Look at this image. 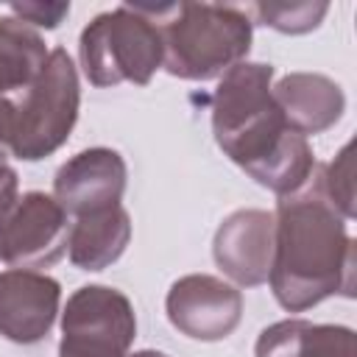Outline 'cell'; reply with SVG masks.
<instances>
[{
    "label": "cell",
    "mask_w": 357,
    "mask_h": 357,
    "mask_svg": "<svg viewBox=\"0 0 357 357\" xmlns=\"http://www.w3.org/2000/svg\"><path fill=\"white\" fill-rule=\"evenodd\" d=\"M162 31V67L184 81H212L245 61L254 22L223 3H139Z\"/></svg>",
    "instance_id": "cell-3"
},
{
    "label": "cell",
    "mask_w": 357,
    "mask_h": 357,
    "mask_svg": "<svg viewBox=\"0 0 357 357\" xmlns=\"http://www.w3.org/2000/svg\"><path fill=\"white\" fill-rule=\"evenodd\" d=\"M354 268L346 218L315 184L276 201L268 282L282 310L304 312L329 296L351 298Z\"/></svg>",
    "instance_id": "cell-2"
},
{
    "label": "cell",
    "mask_w": 357,
    "mask_h": 357,
    "mask_svg": "<svg viewBox=\"0 0 357 357\" xmlns=\"http://www.w3.org/2000/svg\"><path fill=\"white\" fill-rule=\"evenodd\" d=\"M215 265L240 287L268 282L273 259V215L265 209H237L215 231Z\"/></svg>",
    "instance_id": "cell-10"
},
{
    "label": "cell",
    "mask_w": 357,
    "mask_h": 357,
    "mask_svg": "<svg viewBox=\"0 0 357 357\" xmlns=\"http://www.w3.org/2000/svg\"><path fill=\"white\" fill-rule=\"evenodd\" d=\"M81 109L78 73L64 47H53L28 98L17 106L11 153L22 162H39L56 153L73 134Z\"/></svg>",
    "instance_id": "cell-5"
},
{
    "label": "cell",
    "mask_w": 357,
    "mask_h": 357,
    "mask_svg": "<svg viewBox=\"0 0 357 357\" xmlns=\"http://www.w3.org/2000/svg\"><path fill=\"white\" fill-rule=\"evenodd\" d=\"M167 321L192 340H223L243 318V296L234 284L209 276L187 273L176 279L165 298Z\"/></svg>",
    "instance_id": "cell-8"
},
{
    "label": "cell",
    "mask_w": 357,
    "mask_h": 357,
    "mask_svg": "<svg viewBox=\"0 0 357 357\" xmlns=\"http://www.w3.org/2000/svg\"><path fill=\"white\" fill-rule=\"evenodd\" d=\"M128 167L112 148H86L70 156L53 176V198L67 215H84L120 204Z\"/></svg>",
    "instance_id": "cell-11"
},
{
    "label": "cell",
    "mask_w": 357,
    "mask_h": 357,
    "mask_svg": "<svg viewBox=\"0 0 357 357\" xmlns=\"http://www.w3.org/2000/svg\"><path fill=\"white\" fill-rule=\"evenodd\" d=\"M131 240V218L123 204L84 212L70 223L67 254L81 271H103L114 265Z\"/></svg>",
    "instance_id": "cell-14"
},
{
    "label": "cell",
    "mask_w": 357,
    "mask_h": 357,
    "mask_svg": "<svg viewBox=\"0 0 357 357\" xmlns=\"http://www.w3.org/2000/svg\"><path fill=\"white\" fill-rule=\"evenodd\" d=\"M11 11L20 22L25 25H36V28H56L67 14H70V3H42V0H22V3H11Z\"/></svg>",
    "instance_id": "cell-18"
},
{
    "label": "cell",
    "mask_w": 357,
    "mask_h": 357,
    "mask_svg": "<svg viewBox=\"0 0 357 357\" xmlns=\"http://www.w3.org/2000/svg\"><path fill=\"white\" fill-rule=\"evenodd\" d=\"M137 335L134 304L109 284L78 287L61 312L59 357H128Z\"/></svg>",
    "instance_id": "cell-6"
},
{
    "label": "cell",
    "mask_w": 357,
    "mask_h": 357,
    "mask_svg": "<svg viewBox=\"0 0 357 357\" xmlns=\"http://www.w3.org/2000/svg\"><path fill=\"white\" fill-rule=\"evenodd\" d=\"M78 56L92 86H117L123 81L145 86L165 56L159 22L139 3H123L86 22Z\"/></svg>",
    "instance_id": "cell-4"
},
{
    "label": "cell",
    "mask_w": 357,
    "mask_h": 357,
    "mask_svg": "<svg viewBox=\"0 0 357 357\" xmlns=\"http://www.w3.org/2000/svg\"><path fill=\"white\" fill-rule=\"evenodd\" d=\"M61 307V284L39 271L0 273V335L11 343H39L50 335Z\"/></svg>",
    "instance_id": "cell-9"
},
{
    "label": "cell",
    "mask_w": 357,
    "mask_h": 357,
    "mask_svg": "<svg viewBox=\"0 0 357 357\" xmlns=\"http://www.w3.org/2000/svg\"><path fill=\"white\" fill-rule=\"evenodd\" d=\"M257 20L279 33H307L321 25L329 11V3H257L245 8Z\"/></svg>",
    "instance_id": "cell-16"
},
{
    "label": "cell",
    "mask_w": 357,
    "mask_h": 357,
    "mask_svg": "<svg viewBox=\"0 0 357 357\" xmlns=\"http://www.w3.org/2000/svg\"><path fill=\"white\" fill-rule=\"evenodd\" d=\"M128 357H170V354L156 351V349H142V351H134V354H128Z\"/></svg>",
    "instance_id": "cell-21"
},
{
    "label": "cell",
    "mask_w": 357,
    "mask_h": 357,
    "mask_svg": "<svg viewBox=\"0 0 357 357\" xmlns=\"http://www.w3.org/2000/svg\"><path fill=\"white\" fill-rule=\"evenodd\" d=\"M271 89V64L240 61L223 73L212 92V134L234 165L282 198L312 181L315 156L307 137L287 128Z\"/></svg>",
    "instance_id": "cell-1"
},
{
    "label": "cell",
    "mask_w": 357,
    "mask_h": 357,
    "mask_svg": "<svg viewBox=\"0 0 357 357\" xmlns=\"http://www.w3.org/2000/svg\"><path fill=\"white\" fill-rule=\"evenodd\" d=\"M254 357H357V335L340 324L284 318L259 332Z\"/></svg>",
    "instance_id": "cell-13"
},
{
    "label": "cell",
    "mask_w": 357,
    "mask_h": 357,
    "mask_svg": "<svg viewBox=\"0 0 357 357\" xmlns=\"http://www.w3.org/2000/svg\"><path fill=\"white\" fill-rule=\"evenodd\" d=\"M70 215L47 192H25L0 218V259L11 268H50L67 254Z\"/></svg>",
    "instance_id": "cell-7"
},
{
    "label": "cell",
    "mask_w": 357,
    "mask_h": 357,
    "mask_svg": "<svg viewBox=\"0 0 357 357\" xmlns=\"http://www.w3.org/2000/svg\"><path fill=\"white\" fill-rule=\"evenodd\" d=\"M351 151L354 145L346 142L337 156L321 167L318 173V181L315 187L321 190V195L346 218L351 220L354 218V162H351Z\"/></svg>",
    "instance_id": "cell-17"
},
{
    "label": "cell",
    "mask_w": 357,
    "mask_h": 357,
    "mask_svg": "<svg viewBox=\"0 0 357 357\" xmlns=\"http://www.w3.org/2000/svg\"><path fill=\"white\" fill-rule=\"evenodd\" d=\"M17 187H20L17 170L3 162V165H0V218H3V215L8 212V206L17 201Z\"/></svg>",
    "instance_id": "cell-20"
},
{
    "label": "cell",
    "mask_w": 357,
    "mask_h": 357,
    "mask_svg": "<svg viewBox=\"0 0 357 357\" xmlns=\"http://www.w3.org/2000/svg\"><path fill=\"white\" fill-rule=\"evenodd\" d=\"M271 92L287 128L301 137L332 128L346 112L340 84L321 73H287Z\"/></svg>",
    "instance_id": "cell-12"
},
{
    "label": "cell",
    "mask_w": 357,
    "mask_h": 357,
    "mask_svg": "<svg viewBox=\"0 0 357 357\" xmlns=\"http://www.w3.org/2000/svg\"><path fill=\"white\" fill-rule=\"evenodd\" d=\"M47 61V45L17 17H0V95L31 86Z\"/></svg>",
    "instance_id": "cell-15"
},
{
    "label": "cell",
    "mask_w": 357,
    "mask_h": 357,
    "mask_svg": "<svg viewBox=\"0 0 357 357\" xmlns=\"http://www.w3.org/2000/svg\"><path fill=\"white\" fill-rule=\"evenodd\" d=\"M14 117H17V106L0 95V165H3V162L8 159V153H11Z\"/></svg>",
    "instance_id": "cell-19"
}]
</instances>
